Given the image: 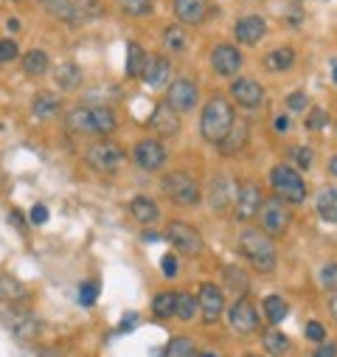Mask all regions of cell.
I'll return each instance as SVG.
<instances>
[{
  "label": "cell",
  "mask_w": 337,
  "mask_h": 357,
  "mask_svg": "<svg viewBox=\"0 0 337 357\" xmlns=\"http://www.w3.org/2000/svg\"><path fill=\"white\" fill-rule=\"evenodd\" d=\"M239 250L244 253V259H247L253 267H256L259 273H273V267H276V262H278L273 239H270L264 231H259V228L242 231V237H239Z\"/></svg>",
  "instance_id": "obj_1"
},
{
  "label": "cell",
  "mask_w": 337,
  "mask_h": 357,
  "mask_svg": "<svg viewBox=\"0 0 337 357\" xmlns=\"http://www.w3.org/2000/svg\"><path fill=\"white\" fill-rule=\"evenodd\" d=\"M233 124V110H231V102L222 99V96H211L202 107V116H200V129H202V138L211 141V144H220L228 129Z\"/></svg>",
  "instance_id": "obj_2"
},
{
  "label": "cell",
  "mask_w": 337,
  "mask_h": 357,
  "mask_svg": "<svg viewBox=\"0 0 337 357\" xmlns=\"http://www.w3.org/2000/svg\"><path fill=\"white\" fill-rule=\"evenodd\" d=\"M270 186L276 192V197H281L284 203H304L307 197V183L298 169H292L287 163H278L270 169Z\"/></svg>",
  "instance_id": "obj_3"
},
{
  "label": "cell",
  "mask_w": 337,
  "mask_h": 357,
  "mask_svg": "<svg viewBox=\"0 0 337 357\" xmlns=\"http://www.w3.org/2000/svg\"><path fill=\"white\" fill-rule=\"evenodd\" d=\"M289 222H292V211L281 197H270L262 203L259 208V226L262 231L273 239V237H284L289 231Z\"/></svg>",
  "instance_id": "obj_4"
},
{
  "label": "cell",
  "mask_w": 337,
  "mask_h": 357,
  "mask_svg": "<svg viewBox=\"0 0 337 357\" xmlns=\"http://www.w3.org/2000/svg\"><path fill=\"white\" fill-rule=\"evenodd\" d=\"M84 161H88V166L93 172L107 174V172H118L124 166L126 152L113 141H96V144H90L88 149H84Z\"/></svg>",
  "instance_id": "obj_5"
},
{
  "label": "cell",
  "mask_w": 337,
  "mask_h": 357,
  "mask_svg": "<svg viewBox=\"0 0 337 357\" xmlns=\"http://www.w3.org/2000/svg\"><path fill=\"white\" fill-rule=\"evenodd\" d=\"M163 192L168 194V200L177 205H197L200 203V186L189 172H172L166 174L163 181Z\"/></svg>",
  "instance_id": "obj_6"
},
{
  "label": "cell",
  "mask_w": 337,
  "mask_h": 357,
  "mask_svg": "<svg viewBox=\"0 0 337 357\" xmlns=\"http://www.w3.org/2000/svg\"><path fill=\"white\" fill-rule=\"evenodd\" d=\"M166 239L175 245L177 253H186V256H200L205 242L200 237V231L194 226H189V222L183 219H175V222H168V228H166Z\"/></svg>",
  "instance_id": "obj_7"
},
{
  "label": "cell",
  "mask_w": 337,
  "mask_h": 357,
  "mask_svg": "<svg viewBox=\"0 0 337 357\" xmlns=\"http://www.w3.org/2000/svg\"><path fill=\"white\" fill-rule=\"evenodd\" d=\"M228 324H231V329L236 335H253L259 329V312H256V306H253V301L247 295H242V298H236L231 304Z\"/></svg>",
  "instance_id": "obj_8"
},
{
  "label": "cell",
  "mask_w": 337,
  "mask_h": 357,
  "mask_svg": "<svg viewBox=\"0 0 337 357\" xmlns=\"http://www.w3.org/2000/svg\"><path fill=\"white\" fill-rule=\"evenodd\" d=\"M197 99H200V91H197V84L186 76L175 79L172 84H168V96H166V104L172 107L177 116L180 113H189L197 107Z\"/></svg>",
  "instance_id": "obj_9"
},
{
  "label": "cell",
  "mask_w": 337,
  "mask_h": 357,
  "mask_svg": "<svg viewBox=\"0 0 337 357\" xmlns=\"http://www.w3.org/2000/svg\"><path fill=\"white\" fill-rule=\"evenodd\" d=\"M264 197H262V189L256 183H244L239 192H236V200H233V217L242 219V222H250L259 217V208H262Z\"/></svg>",
  "instance_id": "obj_10"
},
{
  "label": "cell",
  "mask_w": 337,
  "mask_h": 357,
  "mask_svg": "<svg viewBox=\"0 0 337 357\" xmlns=\"http://www.w3.org/2000/svg\"><path fill=\"white\" fill-rule=\"evenodd\" d=\"M133 161L138 163V169L144 172H155L166 163V147L157 138H141L133 147Z\"/></svg>",
  "instance_id": "obj_11"
},
{
  "label": "cell",
  "mask_w": 337,
  "mask_h": 357,
  "mask_svg": "<svg viewBox=\"0 0 337 357\" xmlns=\"http://www.w3.org/2000/svg\"><path fill=\"white\" fill-rule=\"evenodd\" d=\"M197 304H200V312H202V321L205 324H217L220 315L225 312V295H222V290L217 284H211V282H205L200 287Z\"/></svg>",
  "instance_id": "obj_12"
},
{
  "label": "cell",
  "mask_w": 337,
  "mask_h": 357,
  "mask_svg": "<svg viewBox=\"0 0 337 357\" xmlns=\"http://www.w3.org/2000/svg\"><path fill=\"white\" fill-rule=\"evenodd\" d=\"M211 68L220 76H236V71L242 68V51L231 42H222V46L211 51Z\"/></svg>",
  "instance_id": "obj_13"
},
{
  "label": "cell",
  "mask_w": 337,
  "mask_h": 357,
  "mask_svg": "<svg viewBox=\"0 0 337 357\" xmlns=\"http://www.w3.org/2000/svg\"><path fill=\"white\" fill-rule=\"evenodd\" d=\"M231 96L236 99V104H242V107H247V110H256V107H262V102H264V87L256 82V79H236L233 84H231Z\"/></svg>",
  "instance_id": "obj_14"
},
{
  "label": "cell",
  "mask_w": 337,
  "mask_h": 357,
  "mask_svg": "<svg viewBox=\"0 0 337 357\" xmlns=\"http://www.w3.org/2000/svg\"><path fill=\"white\" fill-rule=\"evenodd\" d=\"M149 129L155 132L157 138H175L180 132V116L163 102V104L155 107V113L149 118Z\"/></svg>",
  "instance_id": "obj_15"
},
{
  "label": "cell",
  "mask_w": 337,
  "mask_h": 357,
  "mask_svg": "<svg viewBox=\"0 0 337 357\" xmlns=\"http://www.w3.org/2000/svg\"><path fill=\"white\" fill-rule=\"evenodd\" d=\"M6 327H9L12 335L20 338V340H34V338H39V332H42V324L31 315V312H26V309H9Z\"/></svg>",
  "instance_id": "obj_16"
},
{
  "label": "cell",
  "mask_w": 337,
  "mask_h": 357,
  "mask_svg": "<svg viewBox=\"0 0 337 357\" xmlns=\"http://www.w3.org/2000/svg\"><path fill=\"white\" fill-rule=\"evenodd\" d=\"M264 34H267V20L262 15H247L233 26V37L242 46H256Z\"/></svg>",
  "instance_id": "obj_17"
},
{
  "label": "cell",
  "mask_w": 337,
  "mask_h": 357,
  "mask_svg": "<svg viewBox=\"0 0 337 357\" xmlns=\"http://www.w3.org/2000/svg\"><path fill=\"white\" fill-rule=\"evenodd\" d=\"M247 138H250V127H247V121H236V118H233V124H231V129H228V136H225L217 147H220L222 155H236V152L244 149Z\"/></svg>",
  "instance_id": "obj_18"
},
{
  "label": "cell",
  "mask_w": 337,
  "mask_h": 357,
  "mask_svg": "<svg viewBox=\"0 0 337 357\" xmlns=\"http://www.w3.org/2000/svg\"><path fill=\"white\" fill-rule=\"evenodd\" d=\"M31 113H34V118H39V121H51V118H57V116L62 113V99H59L57 93L42 91V93H37V96L31 99Z\"/></svg>",
  "instance_id": "obj_19"
},
{
  "label": "cell",
  "mask_w": 337,
  "mask_h": 357,
  "mask_svg": "<svg viewBox=\"0 0 337 357\" xmlns=\"http://www.w3.org/2000/svg\"><path fill=\"white\" fill-rule=\"evenodd\" d=\"M236 186L231 183V177H214V183H211V208H217V211H225L228 205H233L236 200Z\"/></svg>",
  "instance_id": "obj_20"
},
{
  "label": "cell",
  "mask_w": 337,
  "mask_h": 357,
  "mask_svg": "<svg viewBox=\"0 0 337 357\" xmlns=\"http://www.w3.org/2000/svg\"><path fill=\"white\" fill-rule=\"evenodd\" d=\"M175 15L183 26H200L208 15L205 0H175Z\"/></svg>",
  "instance_id": "obj_21"
},
{
  "label": "cell",
  "mask_w": 337,
  "mask_h": 357,
  "mask_svg": "<svg viewBox=\"0 0 337 357\" xmlns=\"http://www.w3.org/2000/svg\"><path fill=\"white\" fill-rule=\"evenodd\" d=\"M130 214L135 217V222H141V226H146V228L155 226V222L160 219L157 203L152 197H146V194H138V197L130 200Z\"/></svg>",
  "instance_id": "obj_22"
},
{
  "label": "cell",
  "mask_w": 337,
  "mask_h": 357,
  "mask_svg": "<svg viewBox=\"0 0 337 357\" xmlns=\"http://www.w3.org/2000/svg\"><path fill=\"white\" fill-rule=\"evenodd\" d=\"M149 62H152V54H146L138 42H126V76L130 79H144Z\"/></svg>",
  "instance_id": "obj_23"
},
{
  "label": "cell",
  "mask_w": 337,
  "mask_h": 357,
  "mask_svg": "<svg viewBox=\"0 0 337 357\" xmlns=\"http://www.w3.org/2000/svg\"><path fill=\"white\" fill-rule=\"evenodd\" d=\"M144 79H146L149 87H155V91H163V87L172 84V62H168L166 57H152Z\"/></svg>",
  "instance_id": "obj_24"
},
{
  "label": "cell",
  "mask_w": 337,
  "mask_h": 357,
  "mask_svg": "<svg viewBox=\"0 0 337 357\" xmlns=\"http://www.w3.org/2000/svg\"><path fill=\"white\" fill-rule=\"evenodd\" d=\"M65 127H68V132H76V136H96V132H93L90 107H73V110H68Z\"/></svg>",
  "instance_id": "obj_25"
},
{
  "label": "cell",
  "mask_w": 337,
  "mask_h": 357,
  "mask_svg": "<svg viewBox=\"0 0 337 357\" xmlns=\"http://www.w3.org/2000/svg\"><path fill=\"white\" fill-rule=\"evenodd\" d=\"M315 208L320 214L323 222H331L337 226V186H326L318 192V200H315Z\"/></svg>",
  "instance_id": "obj_26"
},
{
  "label": "cell",
  "mask_w": 337,
  "mask_h": 357,
  "mask_svg": "<svg viewBox=\"0 0 337 357\" xmlns=\"http://www.w3.org/2000/svg\"><path fill=\"white\" fill-rule=\"evenodd\" d=\"M51 68V60L46 51H39V48H31L23 54V73L31 76V79H39V76H46Z\"/></svg>",
  "instance_id": "obj_27"
},
{
  "label": "cell",
  "mask_w": 337,
  "mask_h": 357,
  "mask_svg": "<svg viewBox=\"0 0 337 357\" xmlns=\"http://www.w3.org/2000/svg\"><path fill=\"white\" fill-rule=\"evenodd\" d=\"M262 65H264V71H270V73H284V71H289L292 65H295V51L292 48H276V51H270L264 60H262Z\"/></svg>",
  "instance_id": "obj_28"
},
{
  "label": "cell",
  "mask_w": 337,
  "mask_h": 357,
  "mask_svg": "<svg viewBox=\"0 0 337 357\" xmlns=\"http://www.w3.org/2000/svg\"><path fill=\"white\" fill-rule=\"evenodd\" d=\"M42 9H46L54 20H65V23H79L76 15V3L73 0H39Z\"/></svg>",
  "instance_id": "obj_29"
},
{
  "label": "cell",
  "mask_w": 337,
  "mask_h": 357,
  "mask_svg": "<svg viewBox=\"0 0 337 357\" xmlns=\"http://www.w3.org/2000/svg\"><path fill=\"white\" fill-rule=\"evenodd\" d=\"M28 295L26 284L9 273H0V301L3 304H15V301H23Z\"/></svg>",
  "instance_id": "obj_30"
},
{
  "label": "cell",
  "mask_w": 337,
  "mask_h": 357,
  "mask_svg": "<svg viewBox=\"0 0 337 357\" xmlns=\"http://www.w3.org/2000/svg\"><path fill=\"white\" fill-rule=\"evenodd\" d=\"M79 84H81V68L76 62H62L57 68V87H62V91H76Z\"/></svg>",
  "instance_id": "obj_31"
},
{
  "label": "cell",
  "mask_w": 337,
  "mask_h": 357,
  "mask_svg": "<svg viewBox=\"0 0 337 357\" xmlns=\"http://www.w3.org/2000/svg\"><path fill=\"white\" fill-rule=\"evenodd\" d=\"M90 116H93V132L96 136H110V132H115L118 121H115V113L110 107H90Z\"/></svg>",
  "instance_id": "obj_32"
},
{
  "label": "cell",
  "mask_w": 337,
  "mask_h": 357,
  "mask_svg": "<svg viewBox=\"0 0 337 357\" xmlns=\"http://www.w3.org/2000/svg\"><path fill=\"white\" fill-rule=\"evenodd\" d=\"M262 343H264V349H267L270 354H276V357H281L284 351H289V338H287L281 329H267V332L262 335Z\"/></svg>",
  "instance_id": "obj_33"
},
{
  "label": "cell",
  "mask_w": 337,
  "mask_h": 357,
  "mask_svg": "<svg viewBox=\"0 0 337 357\" xmlns=\"http://www.w3.org/2000/svg\"><path fill=\"white\" fill-rule=\"evenodd\" d=\"M200 312V304L191 293H177V304H175V318L180 321H191L194 315Z\"/></svg>",
  "instance_id": "obj_34"
},
{
  "label": "cell",
  "mask_w": 337,
  "mask_h": 357,
  "mask_svg": "<svg viewBox=\"0 0 337 357\" xmlns=\"http://www.w3.org/2000/svg\"><path fill=\"white\" fill-rule=\"evenodd\" d=\"M287 312H289V306L281 295H267L264 298V315H267L270 324H281L287 318Z\"/></svg>",
  "instance_id": "obj_35"
},
{
  "label": "cell",
  "mask_w": 337,
  "mask_h": 357,
  "mask_svg": "<svg viewBox=\"0 0 337 357\" xmlns=\"http://www.w3.org/2000/svg\"><path fill=\"white\" fill-rule=\"evenodd\" d=\"M163 46L168 51H186L189 48V34L180 28V26H168L163 31Z\"/></svg>",
  "instance_id": "obj_36"
},
{
  "label": "cell",
  "mask_w": 337,
  "mask_h": 357,
  "mask_svg": "<svg viewBox=\"0 0 337 357\" xmlns=\"http://www.w3.org/2000/svg\"><path fill=\"white\" fill-rule=\"evenodd\" d=\"M175 304H177V293H160L152 301V312L157 318H172L175 315Z\"/></svg>",
  "instance_id": "obj_37"
},
{
  "label": "cell",
  "mask_w": 337,
  "mask_h": 357,
  "mask_svg": "<svg viewBox=\"0 0 337 357\" xmlns=\"http://www.w3.org/2000/svg\"><path fill=\"white\" fill-rule=\"evenodd\" d=\"M163 357H194V343L189 338H172L163 349Z\"/></svg>",
  "instance_id": "obj_38"
},
{
  "label": "cell",
  "mask_w": 337,
  "mask_h": 357,
  "mask_svg": "<svg viewBox=\"0 0 337 357\" xmlns=\"http://www.w3.org/2000/svg\"><path fill=\"white\" fill-rule=\"evenodd\" d=\"M118 6L130 17H146L152 12V0H118Z\"/></svg>",
  "instance_id": "obj_39"
},
{
  "label": "cell",
  "mask_w": 337,
  "mask_h": 357,
  "mask_svg": "<svg viewBox=\"0 0 337 357\" xmlns=\"http://www.w3.org/2000/svg\"><path fill=\"white\" fill-rule=\"evenodd\" d=\"M225 282H228V287H233V293L236 290L239 293H247V287H250L247 276L239 271V267H225Z\"/></svg>",
  "instance_id": "obj_40"
},
{
  "label": "cell",
  "mask_w": 337,
  "mask_h": 357,
  "mask_svg": "<svg viewBox=\"0 0 337 357\" xmlns=\"http://www.w3.org/2000/svg\"><path fill=\"white\" fill-rule=\"evenodd\" d=\"M17 54H20V46L15 39H0V65H6V62H12V60H17Z\"/></svg>",
  "instance_id": "obj_41"
},
{
  "label": "cell",
  "mask_w": 337,
  "mask_h": 357,
  "mask_svg": "<svg viewBox=\"0 0 337 357\" xmlns=\"http://www.w3.org/2000/svg\"><path fill=\"white\" fill-rule=\"evenodd\" d=\"M96 295H99V284H96V282H84V284L79 287V304H81V306H90V304L96 301Z\"/></svg>",
  "instance_id": "obj_42"
},
{
  "label": "cell",
  "mask_w": 337,
  "mask_h": 357,
  "mask_svg": "<svg viewBox=\"0 0 337 357\" xmlns=\"http://www.w3.org/2000/svg\"><path fill=\"white\" fill-rule=\"evenodd\" d=\"M287 107H289V113H304V110L309 107L307 93H304V91H298V93H289V96H287Z\"/></svg>",
  "instance_id": "obj_43"
},
{
  "label": "cell",
  "mask_w": 337,
  "mask_h": 357,
  "mask_svg": "<svg viewBox=\"0 0 337 357\" xmlns=\"http://www.w3.org/2000/svg\"><path fill=\"white\" fill-rule=\"evenodd\" d=\"M320 284L326 290H337V264H323L320 267Z\"/></svg>",
  "instance_id": "obj_44"
},
{
  "label": "cell",
  "mask_w": 337,
  "mask_h": 357,
  "mask_svg": "<svg viewBox=\"0 0 337 357\" xmlns=\"http://www.w3.org/2000/svg\"><path fill=\"white\" fill-rule=\"evenodd\" d=\"M160 271H163L166 279H175L177 271H180V267H177V256H175V253H166V256L160 259Z\"/></svg>",
  "instance_id": "obj_45"
},
{
  "label": "cell",
  "mask_w": 337,
  "mask_h": 357,
  "mask_svg": "<svg viewBox=\"0 0 337 357\" xmlns=\"http://www.w3.org/2000/svg\"><path fill=\"white\" fill-rule=\"evenodd\" d=\"M326 121H329V116H326V110H320V107H315V110H309V118H307V127H309V129H320V127H326Z\"/></svg>",
  "instance_id": "obj_46"
},
{
  "label": "cell",
  "mask_w": 337,
  "mask_h": 357,
  "mask_svg": "<svg viewBox=\"0 0 337 357\" xmlns=\"http://www.w3.org/2000/svg\"><path fill=\"white\" fill-rule=\"evenodd\" d=\"M292 155H295V163H298L301 169H309L312 166V149L309 147H295Z\"/></svg>",
  "instance_id": "obj_47"
},
{
  "label": "cell",
  "mask_w": 337,
  "mask_h": 357,
  "mask_svg": "<svg viewBox=\"0 0 337 357\" xmlns=\"http://www.w3.org/2000/svg\"><path fill=\"white\" fill-rule=\"evenodd\" d=\"M307 338L315 340V343H326V329H323L318 321H309V324H307Z\"/></svg>",
  "instance_id": "obj_48"
},
{
  "label": "cell",
  "mask_w": 337,
  "mask_h": 357,
  "mask_svg": "<svg viewBox=\"0 0 337 357\" xmlns=\"http://www.w3.org/2000/svg\"><path fill=\"white\" fill-rule=\"evenodd\" d=\"M31 222H34V226H46V222H48V208L37 203V205L31 208Z\"/></svg>",
  "instance_id": "obj_49"
},
{
  "label": "cell",
  "mask_w": 337,
  "mask_h": 357,
  "mask_svg": "<svg viewBox=\"0 0 337 357\" xmlns=\"http://www.w3.org/2000/svg\"><path fill=\"white\" fill-rule=\"evenodd\" d=\"M312 357H337V349L331 343H320V349H315Z\"/></svg>",
  "instance_id": "obj_50"
},
{
  "label": "cell",
  "mask_w": 337,
  "mask_h": 357,
  "mask_svg": "<svg viewBox=\"0 0 337 357\" xmlns=\"http://www.w3.org/2000/svg\"><path fill=\"white\" fill-rule=\"evenodd\" d=\"M273 127H276V132H287V129H289V118H287V116H278V118L273 121Z\"/></svg>",
  "instance_id": "obj_51"
},
{
  "label": "cell",
  "mask_w": 337,
  "mask_h": 357,
  "mask_svg": "<svg viewBox=\"0 0 337 357\" xmlns=\"http://www.w3.org/2000/svg\"><path fill=\"white\" fill-rule=\"evenodd\" d=\"M135 321H138V318H135V312H130V315H126V321H121V332L133 329V327H135Z\"/></svg>",
  "instance_id": "obj_52"
},
{
  "label": "cell",
  "mask_w": 337,
  "mask_h": 357,
  "mask_svg": "<svg viewBox=\"0 0 337 357\" xmlns=\"http://www.w3.org/2000/svg\"><path fill=\"white\" fill-rule=\"evenodd\" d=\"M9 219H12V222H15V226H17V228H20V231H23V228H26V222H23V217H20V211H12V214H9Z\"/></svg>",
  "instance_id": "obj_53"
},
{
  "label": "cell",
  "mask_w": 337,
  "mask_h": 357,
  "mask_svg": "<svg viewBox=\"0 0 337 357\" xmlns=\"http://www.w3.org/2000/svg\"><path fill=\"white\" fill-rule=\"evenodd\" d=\"M6 28H9V31H17V28H20V23H17V17H12V20H6Z\"/></svg>",
  "instance_id": "obj_54"
},
{
  "label": "cell",
  "mask_w": 337,
  "mask_h": 357,
  "mask_svg": "<svg viewBox=\"0 0 337 357\" xmlns=\"http://www.w3.org/2000/svg\"><path fill=\"white\" fill-rule=\"evenodd\" d=\"M329 172H331V174H334V177H337V155H334V158H331V161H329Z\"/></svg>",
  "instance_id": "obj_55"
},
{
  "label": "cell",
  "mask_w": 337,
  "mask_h": 357,
  "mask_svg": "<svg viewBox=\"0 0 337 357\" xmlns=\"http://www.w3.org/2000/svg\"><path fill=\"white\" fill-rule=\"evenodd\" d=\"M329 306H331V315L337 318V293H334V298H331V304H329Z\"/></svg>",
  "instance_id": "obj_56"
},
{
  "label": "cell",
  "mask_w": 337,
  "mask_h": 357,
  "mask_svg": "<svg viewBox=\"0 0 337 357\" xmlns=\"http://www.w3.org/2000/svg\"><path fill=\"white\" fill-rule=\"evenodd\" d=\"M200 357H220V354H214V351H205V354H200Z\"/></svg>",
  "instance_id": "obj_57"
},
{
  "label": "cell",
  "mask_w": 337,
  "mask_h": 357,
  "mask_svg": "<svg viewBox=\"0 0 337 357\" xmlns=\"http://www.w3.org/2000/svg\"><path fill=\"white\" fill-rule=\"evenodd\" d=\"M334 82H337V65H334Z\"/></svg>",
  "instance_id": "obj_58"
},
{
  "label": "cell",
  "mask_w": 337,
  "mask_h": 357,
  "mask_svg": "<svg viewBox=\"0 0 337 357\" xmlns=\"http://www.w3.org/2000/svg\"><path fill=\"white\" fill-rule=\"evenodd\" d=\"M244 357H259V354H244Z\"/></svg>",
  "instance_id": "obj_59"
}]
</instances>
